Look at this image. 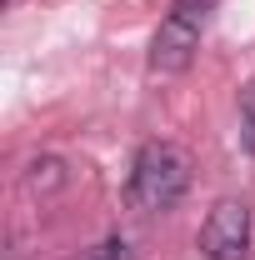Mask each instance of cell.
<instances>
[{"instance_id": "obj_1", "label": "cell", "mask_w": 255, "mask_h": 260, "mask_svg": "<svg viewBox=\"0 0 255 260\" xmlns=\"http://www.w3.org/2000/svg\"><path fill=\"white\" fill-rule=\"evenodd\" d=\"M190 190V160L180 145L170 140H145L130 160V180H125V195L140 215H165L175 210Z\"/></svg>"}, {"instance_id": "obj_2", "label": "cell", "mask_w": 255, "mask_h": 260, "mask_svg": "<svg viewBox=\"0 0 255 260\" xmlns=\"http://www.w3.org/2000/svg\"><path fill=\"white\" fill-rule=\"evenodd\" d=\"M210 10H215V0H175V5L165 10L155 40H150V70H155V75H180V70L195 60L200 35L210 25Z\"/></svg>"}, {"instance_id": "obj_3", "label": "cell", "mask_w": 255, "mask_h": 260, "mask_svg": "<svg viewBox=\"0 0 255 260\" xmlns=\"http://www.w3.org/2000/svg\"><path fill=\"white\" fill-rule=\"evenodd\" d=\"M250 230H255L250 205L225 195V200L210 205V215L200 225V255L205 260H245L250 255Z\"/></svg>"}, {"instance_id": "obj_4", "label": "cell", "mask_w": 255, "mask_h": 260, "mask_svg": "<svg viewBox=\"0 0 255 260\" xmlns=\"http://www.w3.org/2000/svg\"><path fill=\"white\" fill-rule=\"evenodd\" d=\"M240 145H245V155H255V85H245V95H240Z\"/></svg>"}, {"instance_id": "obj_5", "label": "cell", "mask_w": 255, "mask_h": 260, "mask_svg": "<svg viewBox=\"0 0 255 260\" xmlns=\"http://www.w3.org/2000/svg\"><path fill=\"white\" fill-rule=\"evenodd\" d=\"M90 260H135V255H130V240L110 235L105 245H95V255H90Z\"/></svg>"}]
</instances>
